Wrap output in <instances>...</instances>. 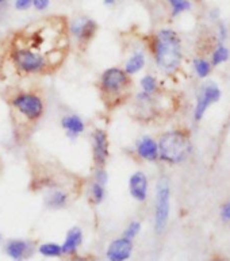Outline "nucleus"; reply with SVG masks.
<instances>
[{
	"label": "nucleus",
	"mask_w": 230,
	"mask_h": 261,
	"mask_svg": "<svg viewBox=\"0 0 230 261\" xmlns=\"http://www.w3.org/2000/svg\"><path fill=\"white\" fill-rule=\"evenodd\" d=\"M141 229H142V223H141L140 221H137V219L130 221V222L127 223V226L125 227V230H123L122 237L129 238V240L134 241V240L138 237V234L141 233Z\"/></svg>",
	"instance_id": "nucleus-23"
},
{
	"label": "nucleus",
	"mask_w": 230,
	"mask_h": 261,
	"mask_svg": "<svg viewBox=\"0 0 230 261\" xmlns=\"http://www.w3.org/2000/svg\"><path fill=\"white\" fill-rule=\"evenodd\" d=\"M3 171H4V164H3V160H2V157H0V177L3 176Z\"/></svg>",
	"instance_id": "nucleus-31"
},
{
	"label": "nucleus",
	"mask_w": 230,
	"mask_h": 261,
	"mask_svg": "<svg viewBox=\"0 0 230 261\" xmlns=\"http://www.w3.org/2000/svg\"><path fill=\"white\" fill-rule=\"evenodd\" d=\"M210 261H222V260H218V258H214V260H210Z\"/></svg>",
	"instance_id": "nucleus-35"
},
{
	"label": "nucleus",
	"mask_w": 230,
	"mask_h": 261,
	"mask_svg": "<svg viewBox=\"0 0 230 261\" xmlns=\"http://www.w3.org/2000/svg\"><path fill=\"white\" fill-rule=\"evenodd\" d=\"M35 244L26 238H11L4 244V253L12 261H24L32 257Z\"/></svg>",
	"instance_id": "nucleus-11"
},
{
	"label": "nucleus",
	"mask_w": 230,
	"mask_h": 261,
	"mask_svg": "<svg viewBox=\"0 0 230 261\" xmlns=\"http://www.w3.org/2000/svg\"><path fill=\"white\" fill-rule=\"evenodd\" d=\"M69 261H96V258L91 254H86V256H80V254H74L70 257Z\"/></svg>",
	"instance_id": "nucleus-28"
},
{
	"label": "nucleus",
	"mask_w": 230,
	"mask_h": 261,
	"mask_svg": "<svg viewBox=\"0 0 230 261\" xmlns=\"http://www.w3.org/2000/svg\"><path fill=\"white\" fill-rule=\"evenodd\" d=\"M2 244H3V234L0 233V245H2Z\"/></svg>",
	"instance_id": "nucleus-33"
},
{
	"label": "nucleus",
	"mask_w": 230,
	"mask_h": 261,
	"mask_svg": "<svg viewBox=\"0 0 230 261\" xmlns=\"http://www.w3.org/2000/svg\"><path fill=\"white\" fill-rule=\"evenodd\" d=\"M72 51L69 19L42 16L16 29L0 45V80L32 82L59 73Z\"/></svg>",
	"instance_id": "nucleus-1"
},
{
	"label": "nucleus",
	"mask_w": 230,
	"mask_h": 261,
	"mask_svg": "<svg viewBox=\"0 0 230 261\" xmlns=\"http://www.w3.org/2000/svg\"><path fill=\"white\" fill-rule=\"evenodd\" d=\"M14 7L16 11H28L33 7V0H15Z\"/></svg>",
	"instance_id": "nucleus-25"
},
{
	"label": "nucleus",
	"mask_w": 230,
	"mask_h": 261,
	"mask_svg": "<svg viewBox=\"0 0 230 261\" xmlns=\"http://www.w3.org/2000/svg\"><path fill=\"white\" fill-rule=\"evenodd\" d=\"M171 213V187L165 177L159 179L155 198V230L161 234L165 230Z\"/></svg>",
	"instance_id": "nucleus-8"
},
{
	"label": "nucleus",
	"mask_w": 230,
	"mask_h": 261,
	"mask_svg": "<svg viewBox=\"0 0 230 261\" xmlns=\"http://www.w3.org/2000/svg\"><path fill=\"white\" fill-rule=\"evenodd\" d=\"M29 167V190L33 194L43 196L53 191H69L76 196L83 195L87 180L66 169L56 159L43 156L39 152L26 154Z\"/></svg>",
	"instance_id": "nucleus-3"
},
{
	"label": "nucleus",
	"mask_w": 230,
	"mask_h": 261,
	"mask_svg": "<svg viewBox=\"0 0 230 261\" xmlns=\"http://www.w3.org/2000/svg\"><path fill=\"white\" fill-rule=\"evenodd\" d=\"M83 240H84V234H83L82 227H70V229L66 231L64 242L61 244L64 256L72 257L74 254H78L80 246L83 245Z\"/></svg>",
	"instance_id": "nucleus-16"
},
{
	"label": "nucleus",
	"mask_w": 230,
	"mask_h": 261,
	"mask_svg": "<svg viewBox=\"0 0 230 261\" xmlns=\"http://www.w3.org/2000/svg\"><path fill=\"white\" fill-rule=\"evenodd\" d=\"M145 64H146V57H145V51L141 50V49H136L133 50L127 59L125 60V63L122 65V68L125 69V72L130 76H134V74L140 73L141 70L145 68Z\"/></svg>",
	"instance_id": "nucleus-18"
},
{
	"label": "nucleus",
	"mask_w": 230,
	"mask_h": 261,
	"mask_svg": "<svg viewBox=\"0 0 230 261\" xmlns=\"http://www.w3.org/2000/svg\"><path fill=\"white\" fill-rule=\"evenodd\" d=\"M149 49L155 64L165 74H173L183 61V46L179 34L172 29H161L152 35Z\"/></svg>",
	"instance_id": "nucleus-5"
},
{
	"label": "nucleus",
	"mask_w": 230,
	"mask_h": 261,
	"mask_svg": "<svg viewBox=\"0 0 230 261\" xmlns=\"http://www.w3.org/2000/svg\"><path fill=\"white\" fill-rule=\"evenodd\" d=\"M221 218H222L223 221L230 222V200H227V202L221 207Z\"/></svg>",
	"instance_id": "nucleus-27"
},
{
	"label": "nucleus",
	"mask_w": 230,
	"mask_h": 261,
	"mask_svg": "<svg viewBox=\"0 0 230 261\" xmlns=\"http://www.w3.org/2000/svg\"><path fill=\"white\" fill-rule=\"evenodd\" d=\"M2 99L7 106L14 142L28 146L46 115V91L38 82L8 84L2 91Z\"/></svg>",
	"instance_id": "nucleus-2"
},
{
	"label": "nucleus",
	"mask_w": 230,
	"mask_h": 261,
	"mask_svg": "<svg viewBox=\"0 0 230 261\" xmlns=\"http://www.w3.org/2000/svg\"><path fill=\"white\" fill-rule=\"evenodd\" d=\"M91 150H92V169L107 168L111 156V142L109 132L103 127H95L91 133Z\"/></svg>",
	"instance_id": "nucleus-9"
},
{
	"label": "nucleus",
	"mask_w": 230,
	"mask_h": 261,
	"mask_svg": "<svg viewBox=\"0 0 230 261\" xmlns=\"http://www.w3.org/2000/svg\"><path fill=\"white\" fill-rule=\"evenodd\" d=\"M192 66H194V70H195L196 76H198L199 79L209 77L211 73V69H213L210 61H207L206 59H202V57L194 60Z\"/></svg>",
	"instance_id": "nucleus-22"
},
{
	"label": "nucleus",
	"mask_w": 230,
	"mask_h": 261,
	"mask_svg": "<svg viewBox=\"0 0 230 261\" xmlns=\"http://www.w3.org/2000/svg\"><path fill=\"white\" fill-rule=\"evenodd\" d=\"M157 145H159V160L171 165L184 163L192 150L188 134L179 129L163 133L157 140Z\"/></svg>",
	"instance_id": "nucleus-6"
},
{
	"label": "nucleus",
	"mask_w": 230,
	"mask_h": 261,
	"mask_svg": "<svg viewBox=\"0 0 230 261\" xmlns=\"http://www.w3.org/2000/svg\"><path fill=\"white\" fill-rule=\"evenodd\" d=\"M230 59V50L229 47L226 45H223V43H218L217 47L213 51V55H211V60L210 64L211 66H218L225 64L226 61H229Z\"/></svg>",
	"instance_id": "nucleus-21"
},
{
	"label": "nucleus",
	"mask_w": 230,
	"mask_h": 261,
	"mask_svg": "<svg viewBox=\"0 0 230 261\" xmlns=\"http://www.w3.org/2000/svg\"><path fill=\"white\" fill-rule=\"evenodd\" d=\"M37 250L41 256L47 258H60L64 256L61 244H57V242H43Z\"/></svg>",
	"instance_id": "nucleus-20"
},
{
	"label": "nucleus",
	"mask_w": 230,
	"mask_h": 261,
	"mask_svg": "<svg viewBox=\"0 0 230 261\" xmlns=\"http://www.w3.org/2000/svg\"><path fill=\"white\" fill-rule=\"evenodd\" d=\"M99 101L106 113H114L126 106L133 99L134 82L122 66L106 68L96 80Z\"/></svg>",
	"instance_id": "nucleus-4"
},
{
	"label": "nucleus",
	"mask_w": 230,
	"mask_h": 261,
	"mask_svg": "<svg viewBox=\"0 0 230 261\" xmlns=\"http://www.w3.org/2000/svg\"><path fill=\"white\" fill-rule=\"evenodd\" d=\"M134 250V241L125 237H118L110 242L106 249L107 261H127Z\"/></svg>",
	"instance_id": "nucleus-12"
},
{
	"label": "nucleus",
	"mask_w": 230,
	"mask_h": 261,
	"mask_svg": "<svg viewBox=\"0 0 230 261\" xmlns=\"http://www.w3.org/2000/svg\"><path fill=\"white\" fill-rule=\"evenodd\" d=\"M60 126L65 133L66 138L74 141L78 140L79 137L83 136L87 130V123L80 115L78 114H64L61 119H60Z\"/></svg>",
	"instance_id": "nucleus-15"
},
{
	"label": "nucleus",
	"mask_w": 230,
	"mask_h": 261,
	"mask_svg": "<svg viewBox=\"0 0 230 261\" xmlns=\"http://www.w3.org/2000/svg\"><path fill=\"white\" fill-rule=\"evenodd\" d=\"M227 37H229V30H227V26L221 22V23L218 24V43H223V45H225Z\"/></svg>",
	"instance_id": "nucleus-26"
},
{
	"label": "nucleus",
	"mask_w": 230,
	"mask_h": 261,
	"mask_svg": "<svg viewBox=\"0 0 230 261\" xmlns=\"http://www.w3.org/2000/svg\"><path fill=\"white\" fill-rule=\"evenodd\" d=\"M99 32L96 20L87 15H79L69 20V34L72 46L76 45L79 53H86Z\"/></svg>",
	"instance_id": "nucleus-7"
},
{
	"label": "nucleus",
	"mask_w": 230,
	"mask_h": 261,
	"mask_svg": "<svg viewBox=\"0 0 230 261\" xmlns=\"http://www.w3.org/2000/svg\"><path fill=\"white\" fill-rule=\"evenodd\" d=\"M221 96H222L221 88L215 83L209 82L206 84H203L200 87V90L198 91V95H196L195 107H194V119L196 122L202 121L205 114L207 113V110L210 109V106L219 101Z\"/></svg>",
	"instance_id": "nucleus-10"
},
{
	"label": "nucleus",
	"mask_w": 230,
	"mask_h": 261,
	"mask_svg": "<svg viewBox=\"0 0 230 261\" xmlns=\"http://www.w3.org/2000/svg\"><path fill=\"white\" fill-rule=\"evenodd\" d=\"M103 4L106 7H114L117 4V0H103Z\"/></svg>",
	"instance_id": "nucleus-29"
},
{
	"label": "nucleus",
	"mask_w": 230,
	"mask_h": 261,
	"mask_svg": "<svg viewBox=\"0 0 230 261\" xmlns=\"http://www.w3.org/2000/svg\"><path fill=\"white\" fill-rule=\"evenodd\" d=\"M129 194L137 203H145L149 196V179L142 171H136L129 177Z\"/></svg>",
	"instance_id": "nucleus-14"
},
{
	"label": "nucleus",
	"mask_w": 230,
	"mask_h": 261,
	"mask_svg": "<svg viewBox=\"0 0 230 261\" xmlns=\"http://www.w3.org/2000/svg\"><path fill=\"white\" fill-rule=\"evenodd\" d=\"M191 2L190 0H182L180 3H177L176 6L171 7V15L172 16H179L182 15L183 12H187L191 10Z\"/></svg>",
	"instance_id": "nucleus-24"
},
{
	"label": "nucleus",
	"mask_w": 230,
	"mask_h": 261,
	"mask_svg": "<svg viewBox=\"0 0 230 261\" xmlns=\"http://www.w3.org/2000/svg\"><path fill=\"white\" fill-rule=\"evenodd\" d=\"M167 2L169 3V6H171V7H173V6H176L177 3H180L182 0H167Z\"/></svg>",
	"instance_id": "nucleus-30"
},
{
	"label": "nucleus",
	"mask_w": 230,
	"mask_h": 261,
	"mask_svg": "<svg viewBox=\"0 0 230 261\" xmlns=\"http://www.w3.org/2000/svg\"><path fill=\"white\" fill-rule=\"evenodd\" d=\"M133 152L141 161L156 163L159 161V145L157 140L150 136H142L136 141Z\"/></svg>",
	"instance_id": "nucleus-13"
},
{
	"label": "nucleus",
	"mask_w": 230,
	"mask_h": 261,
	"mask_svg": "<svg viewBox=\"0 0 230 261\" xmlns=\"http://www.w3.org/2000/svg\"><path fill=\"white\" fill-rule=\"evenodd\" d=\"M4 8H6V7H0V18H2V14H3Z\"/></svg>",
	"instance_id": "nucleus-34"
},
{
	"label": "nucleus",
	"mask_w": 230,
	"mask_h": 261,
	"mask_svg": "<svg viewBox=\"0 0 230 261\" xmlns=\"http://www.w3.org/2000/svg\"><path fill=\"white\" fill-rule=\"evenodd\" d=\"M7 2H8V0H0V7H6Z\"/></svg>",
	"instance_id": "nucleus-32"
},
{
	"label": "nucleus",
	"mask_w": 230,
	"mask_h": 261,
	"mask_svg": "<svg viewBox=\"0 0 230 261\" xmlns=\"http://www.w3.org/2000/svg\"><path fill=\"white\" fill-rule=\"evenodd\" d=\"M140 87L141 92H144L146 95H157L159 91H160V83H159V79L152 73H145L140 80Z\"/></svg>",
	"instance_id": "nucleus-19"
},
{
	"label": "nucleus",
	"mask_w": 230,
	"mask_h": 261,
	"mask_svg": "<svg viewBox=\"0 0 230 261\" xmlns=\"http://www.w3.org/2000/svg\"><path fill=\"white\" fill-rule=\"evenodd\" d=\"M84 191H87V200H88L91 206L98 207L106 200V196H107V186L99 183V181L90 177V179L87 180L86 190Z\"/></svg>",
	"instance_id": "nucleus-17"
}]
</instances>
